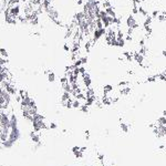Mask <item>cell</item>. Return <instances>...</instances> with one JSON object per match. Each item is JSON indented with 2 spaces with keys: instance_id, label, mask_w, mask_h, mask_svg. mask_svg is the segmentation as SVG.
Masks as SVG:
<instances>
[{
  "instance_id": "cell-10",
  "label": "cell",
  "mask_w": 166,
  "mask_h": 166,
  "mask_svg": "<svg viewBox=\"0 0 166 166\" xmlns=\"http://www.w3.org/2000/svg\"><path fill=\"white\" fill-rule=\"evenodd\" d=\"M126 44L125 38H116V47L118 48H124Z\"/></svg>"
},
{
  "instance_id": "cell-4",
  "label": "cell",
  "mask_w": 166,
  "mask_h": 166,
  "mask_svg": "<svg viewBox=\"0 0 166 166\" xmlns=\"http://www.w3.org/2000/svg\"><path fill=\"white\" fill-rule=\"evenodd\" d=\"M82 81H83V84H84V86H85L86 89H89V87L92 86V78H91V75L87 73V72L82 75Z\"/></svg>"
},
{
  "instance_id": "cell-13",
  "label": "cell",
  "mask_w": 166,
  "mask_h": 166,
  "mask_svg": "<svg viewBox=\"0 0 166 166\" xmlns=\"http://www.w3.org/2000/svg\"><path fill=\"white\" fill-rule=\"evenodd\" d=\"M160 10H153L149 14H151V17H152L153 19H157V17H158V14H160Z\"/></svg>"
},
{
  "instance_id": "cell-14",
  "label": "cell",
  "mask_w": 166,
  "mask_h": 166,
  "mask_svg": "<svg viewBox=\"0 0 166 166\" xmlns=\"http://www.w3.org/2000/svg\"><path fill=\"white\" fill-rule=\"evenodd\" d=\"M89 107H90V106H87L86 104H83L80 107V110L82 111L83 113H89Z\"/></svg>"
},
{
  "instance_id": "cell-1",
  "label": "cell",
  "mask_w": 166,
  "mask_h": 166,
  "mask_svg": "<svg viewBox=\"0 0 166 166\" xmlns=\"http://www.w3.org/2000/svg\"><path fill=\"white\" fill-rule=\"evenodd\" d=\"M125 27L126 28H131V29H138V23H140V21H138V19L136 18L134 14H132V13H129L126 16V18H125Z\"/></svg>"
},
{
  "instance_id": "cell-17",
  "label": "cell",
  "mask_w": 166,
  "mask_h": 166,
  "mask_svg": "<svg viewBox=\"0 0 166 166\" xmlns=\"http://www.w3.org/2000/svg\"><path fill=\"white\" fill-rule=\"evenodd\" d=\"M78 5H83V0H78Z\"/></svg>"
},
{
  "instance_id": "cell-6",
  "label": "cell",
  "mask_w": 166,
  "mask_h": 166,
  "mask_svg": "<svg viewBox=\"0 0 166 166\" xmlns=\"http://www.w3.org/2000/svg\"><path fill=\"white\" fill-rule=\"evenodd\" d=\"M44 73H45V75H47V80H48V82H50V83L55 82L56 76H55V73L53 72V71H45Z\"/></svg>"
},
{
  "instance_id": "cell-9",
  "label": "cell",
  "mask_w": 166,
  "mask_h": 166,
  "mask_svg": "<svg viewBox=\"0 0 166 166\" xmlns=\"http://www.w3.org/2000/svg\"><path fill=\"white\" fill-rule=\"evenodd\" d=\"M154 19L151 17V14L147 16L146 18L143 19V27H146V25H152V22H153Z\"/></svg>"
},
{
  "instance_id": "cell-8",
  "label": "cell",
  "mask_w": 166,
  "mask_h": 166,
  "mask_svg": "<svg viewBox=\"0 0 166 166\" xmlns=\"http://www.w3.org/2000/svg\"><path fill=\"white\" fill-rule=\"evenodd\" d=\"M118 127H120V129L123 132V133H129V125H127V123H124V122H120V124H118Z\"/></svg>"
},
{
  "instance_id": "cell-16",
  "label": "cell",
  "mask_w": 166,
  "mask_h": 166,
  "mask_svg": "<svg viewBox=\"0 0 166 166\" xmlns=\"http://www.w3.org/2000/svg\"><path fill=\"white\" fill-rule=\"evenodd\" d=\"M162 55H163V56H165V58H166V49H164L163 51H162Z\"/></svg>"
},
{
  "instance_id": "cell-2",
  "label": "cell",
  "mask_w": 166,
  "mask_h": 166,
  "mask_svg": "<svg viewBox=\"0 0 166 166\" xmlns=\"http://www.w3.org/2000/svg\"><path fill=\"white\" fill-rule=\"evenodd\" d=\"M105 34H106V29L105 28H103V29H94L90 38H91L93 42H98V40H101V38L105 37Z\"/></svg>"
},
{
  "instance_id": "cell-11",
  "label": "cell",
  "mask_w": 166,
  "mask_h": 166,
  "mask_svg": "<svg viewBox=\"0 0 166 166\" xmlns=\"http://www.w3.org/2000/svg\"><path fill=\"white\" fill-rule=\"evenodd\" d=\"M157 126H166V117L164 115L158 117V120H157Z\"/></svg>"
},
{
  "instance_id": "cell-12",
  "label": "cell",
  "mask_w": 166,
  "mask_h": 166,
  "mask_svg": "<svg viewBox=\"0 0 166 166\" xmlns=\"http://www.w3.org/2000/svg\"><path fill=\"white\" fill-rule=\"evenodd\" d=\"M0 56L6 58V59L9 56V53H8V51H7L5 48H0Z\"/></svg>"
},
{
  "instance_id": "cell-5",
  "label": "cell",
  "mask_w": 166,
  "mask_h": 166,
  "mask_svg": "<svg viewBox=\"0 0 166 166\" xmlns=\"http://www.w3.org/2000/svg\"><path fill=\"white\" fill-rule=\"evenodd\" d=\"M29 136H30L31 141L33 142V143H36V144H39V143H41V141H40V135H39V133H37V132L32 131V132H30Z\"/></svg>"
},
{
  "instance_id": "cell-15",
  "label": "cell",
  "mask_w": 166,
  "mask_h": 166,
  "mask_svg": "<svg viewBox=\"0 0 166 166\" xmlns=\"http://www.w3.org/2000/svg\"><path fill=\"white\" fill-rule=\"evenodd\" d=\"M48 127H49V129H55L58 127V125L55 123H53V122H51V123L48 124Z\"/></svg>"
},
{
  "instance_id": "cell-7",
  "label": "cell",
  "mask_w": 166,
  "mask_h": 166,
  "mask_svg": "<svg viewBox=\"0 0 166 166\" xmlns=\"http://www.w3.org/2000/svg\"><path fill=\"white\" fill-rule=\"evenodd\" d=\"M105 11H106V13H107V16L109 17H111V18H117V13L116 11L114 10V8L113 7H107V8H105L104 9Z\"/></svg>"
},
{
  "instance_id": "cell-3",
  "label": "cell",
  "mask_w": 166,
  "mask_h": 166,
  "mask_svg": "<svg viewBox=\"0 0 166 166\" xmlns=\"http://www.w3.org/2000/svg\"><path fill=\"white\" fill-rule=\"evenodd\" d=\"M20 138V131H19V127H12L10 129V134H9V140L13 141L14 143L18 141Z\"/></svg>"
}]
</instances>
